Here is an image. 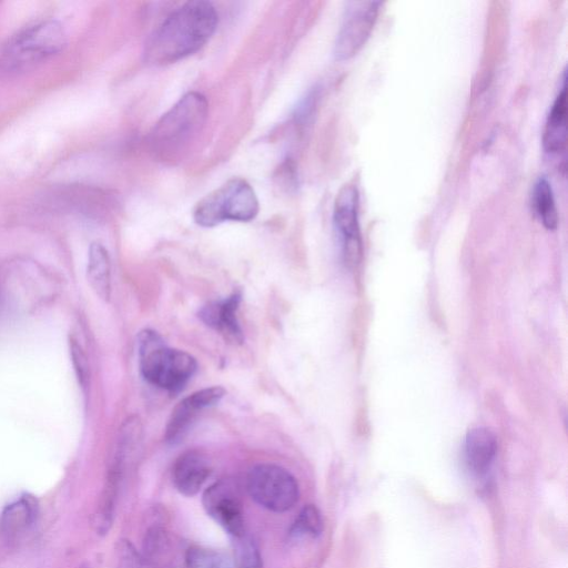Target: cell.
<instances>
[{
  "mask_svg": "<svg viewBox=\"0 0 568 568\" xmlns=\"http://www.w3.org/2000/svg\"><path fill=\"white\" fill-rule=\"evenodd\" d=\"M359 195L357 187L344 185L337 193L333 207V224L344 261L355 265L362 255V237L358 222Z\"/></svg>",
  "mask_w": 568,
  "mask_h": 568,
  "instance_id": "8",
  "label": "cell"
},
{
  "mask_svg": "<svg viewBox=\"0 0 568 568\" xmlns=\"http://www.w3.org/2000/svg\"><path fill=\"white\" fill-rule=\"evenodd\" d=\"M531 205L535 214L547 230L557 229L558 211L552 187L545 176H540L534 184Z\"/></svg>",
  "mask_w": 568,
  "mask_h": 568,
  "instance_id": "18",
  "label": "cell"
},
{
  "mask_svg": "<svg viewBox=\"0 0 568 568\" xmlns=\"http://www.w3.org/2000/svg\"><path fill=\"white\" fill-rule=\"evenodd\" d=\"M138 344L141 374L154 386L179 392L196 372L197 363L192 355L166 346L154 331L140 332Z\"/></svg>",
  "mask_w": 568,
  "mask_h": 568,
  "instance_id": "4",
  "label": "cell"
},
{
  "mask_svg": "<svg viewBox=\"0 0 568 568\" xmlns=\"http://www.w3.org/2000/svg\"><path fill=\"white\" fill-rule=\"evenodd\" d=\"M184 560L186 568H235L226 554L199 546L187 548Z\"/></svg>",
  "mask_w": 568,
  "mask_h": 568,
  "instance_id": "19",
  "label": "cell"
},
{
  "mask_svg": "<svg viewBox=\"0 0 568 568\" xmlns=\"http://www.w3.org/2000/svg\"><path fill=\"white\" fill-rule=\"evenodd\" d=\"M235 540L239 568H263L261 555L254 540L245 535Z\"/></svg>",
  "mask_w": 568,
  "mask_h": 568,
  "instance_id": "22",
  "label": "cell"
},
{
  "mask_svg": "<svg viewBox=\"0 0 568 568\" xmlns=\"http://www.w3.org/2000/svg\"><path fill=\"white\" fill-rule=\"evenodd\" d=\"M202 505L206 514L234 539L245 535L240 494L230 479L209 486L203 493Z\"/></svg>",
  "mask_w": 568,
  "mask_h": 568,
  "instance_id": "9",
  "label": "cell"
},
{
  "mask_svg": "<svg viewBox=\"0 0 568 568\" xmlns=\"http://www.w3.org/2000/svg\"><path fill=\"white\" fill-rule=\"evenodd\" d=\"M78 568H90V566L87 564H83V565H80Z\"/></svg>",
  "mask_w": 568,
  "mask_h": 568,
  "instance_id": "26",
  "label": "cell"
},
{
  "mask_svg": "<svg viewBox=\"0 0 568 568\" xmlns=\"http://www.w3.org/2000/svg\"><path fill=\"white\" fill-rule=\"evenodd\" d=\"M124 466L112 462L93 517V526L99 535H105L112 526Z\"/></svg>",
  "mask_w": 568,
  "mask_h": 568,
  "instance_id": "16",
  "label": "cell"
},
{
  "mask_svg": "<svg viewBox=\"0 0 568 568\" xmlns=\"http://www.w3.org/2000/svg\"><path fill=\"white\" fill-rule=\"evenodd\" d=\"M379 1H351L337 32L333 53L344 61L354 57L366 43L375 26Z\"/></svg>",
  "mask_w": 568,
  "mask_h": 568,
  "instance_id": "7",
  "label": "cell"
},
{
  "mask_svg": "<svg viewBox=\"0 0 568 568\" xmlns=\"http://www.w3.org/2000/svg\"><path fill=\"white\" fill-rule=\"evenodd\" d=\"M567 144V90L566 73L564 72L562 87L557 94L548 113L544 134L542 146L549 154L564 152Z\"/></svg>",
  "mask_w": 568,
  "mask_h": 568,
  "instance_id": "15",
  "label": "cell"
},
{
  "mask_svg": "<svg viewBox=\"0 0 568 568\" xmlns=\"http://www.w3.org/2000/svg\"><path fill=\"white\" fill-rule=\"evenodd\" d=\"M87 277L94 293L103 301L111 294V264L106 248L99 242L89 247Z\"/></svg>",
  "mask_w": 568,
  "mask_h": 568,
  "instance_id": "17",
  "label": "cell"
},
{
  "mask_svg": "<svg viewBox=\"0 0 568 568\" xmlns=\"http://www.w3.org/2000/svg\"><path fill=\"white\" fill-rule=\"evenodd\" d=\"M258 210L251 184L242 178H232L195 204L193 219L200 226L213 227L225 221L250 222Z\"/></svg>",
  "mask_w": 568,
  "mask_h": 568,
  "instance_id": "5",
  "label": "cell"
},
{
  "mask_svg": "<svg viewBox=\"0 0 568 568\" xmlns=\"http://www.w3.org/2000/svg\"><path fill=\"white\" fill-rule=\"evenodd\" d=\"M317 99L318 91L317 89H313L301 100L294 113L296 125L305 126L310 123L315 112Z\"/></svg>",
  "mask_w": 568,
  "mask_h": 568,
  "instance_id": "25",
  "label": "cell"
},
{
  "mask_svg": "<svg viewBox=\"0 0 568 568\" xmlns=\"http://www.w3.org/2000/svg\"><path fill=\"white\" fill-rule=\"evenodd\" d=\"M217 22L219 16L211 2L183 3L150 34L144 44V61L166 65L195 53L211 39Z\"/></svg>",
  "mask_w": 568,
  "mask_h": 568,
  "instance_id": "1",
  "label": "cell"
},
{
  "mask_svg": "<svg viewBox=\"0 0 568 568\" xmlns=\"http://www.w3.org/2000/svg\"><path fill=\"white\" fill-rule=\"evenodd\" d=\"M209 104L196 91L185 93L153 126L149 144L163 161L179 159L204 128Z\"/></svg>",
  "mask_w": 568,
  "mask_h": 568,
  "instance_id": "2",
  "label": "cell"
},
{
  "mask_svg": "<svg viewBox=\"0 0 568 568\" xmlns=\"http://www.w3.org/2000/svg\"><path fill=\"white\" fill-rule=\"evenodd\" d=\"M39 515L36 497L23 495L4 507L0 516V531L8 542L21 540L34 526Z\"/></svg>",
  "mask_w": 568,
  "mask_h": 568,
  "instance_id": "13",
  "label": "cell"
},
{
  "mask_svg": "<svg viewBox=\"0 0 568 568\" xmlns=\"http://www.w3.org/2000/svg\"><path fill=\"white\" fill-rule=\"evenodd\" d=\"M212 471L209 459L200 452L180 455L172 467V481L176 490L187 497L196 495Z\"/></svg>",
  "mask_w": 568,
  "mask_h": 568,
  "instance_id": "11",
  "label": "cell"
},
{
  "mask_svg": "<svg viewBox=\"0 0 568 568\" xmlns=\"http://www.w3.org/2000/svg\"><path fill=\"white\" fill-rule=\"evenodd\" d=\"M241 293L234 292L226 298L209 303L199 312V317L210 327L234 343L243 342V333L237 320Z\"/></svg>",
  "mask_w": 568,
  "mask_h": 568,
  "instance_id": "12",
  "label": "cell"
},
{
  "mask_svg": "<svg viewBox=\"0 0 568 568\" xmlns=\"http://www.w3.org/2000/svg\"><path fill=\"white\" fill-rule=\"evenodd\" d=\"M166 542L164 530L159 526H152L145 532L143 541L142 554L144 558L150 562L155 556H158Z\"/></svg>",
  "mask_w": 568,
  "mask_h": 568,
  "instance_id": "24",
  "label": "cell"
},
{
  "mask_svg": "<svg viewBox=\"0 0 568 568\" xmlns=\"http://www.w3.org/2000/svg\"><path fill=\"white\" fill-rule=\"evenodd\" d=\"M67 44V32L58 20L37 21L8 40L0 53V70L8 74L28 71L62 52Z\"/></svg>",
  "mask_w": 568,
  "mask_h": 568,
  "instance_id": "3",
  "label": "cell"
},
{
  "mask_svg": "<svg viewBox=\"0 0 568 568\" xmlns=\"http://www.w3.org/2000/svg\"><path fill=\"white\" fill-rule=\"evenodd\" d=\"M116 557L119 568H149L150 565L144 556L126 539L119 540Z\"/></svg>",
  "mask_w": 568,
  "mask_h": 568,
  "instance_id": "23",
  "label": "cell"
},
{
  "mask_svg": "<svg viewBox=\"0 0 568 568\" xmlns=\"http://www.w3.org/2000/svg\"><path fill=\"white\" fill-rule=\"evenodd\" d=\"M323 531V519L321 511L314 505H305L290 529V535L294 538L312 537L315 538Z\"/></svg>",
  "mask_w": 568,
  "mask_h": 568,
  "instance_id": "20",
  "label": "cell"
},
{
  "mask_svg": "<svg viewBox=\"0 0 568 568\" xmlns=\"http://www.w3.org/2000/svg\"><path fill=\"white\" fill-rule=\"evenodd\" d=\"M71 362L79 385L85 390L90 382V368L87 354L78 341L73 337L69 341Z\"/></svg>",
  "mask_w": 568,
  "mask_h": 568,
  "instance_id": "21",
  "label": "cell"
},
{
  "mask_svg": "<svg viewBox=\"0 0 568 568\" xmlns=\"http://www.w3.org/2000/svg\"><path fill=\"white\" fill-rule=\"evenodd\" d=\"M224 395L223 387L212 386L196 390L183 398L171 413L165 427V442L169 444L181 442L199 413L217 404Z\"/></svg>",
  "mask_w": 568,
  "mask_h": 568,
  "instance_id": "10",
  "label": "cell"
},
{
  "mask_svg": "<svg viewBox=\"0 0 568 568\" xmlns=\"http://www.w3.org/2000/svg\"><path fill=\"white\" fill-rule=\"evenodd\" d=\"M246 490L256 504L273 513L291 510L300 497L295 477L275 464L253 466L246 476Z\"/></svg>",
  "mask_w": 568,
  "mask_h": 568,
  "instance_id": "6",
  "label": "cell"
},
{
  "mask_svg": "<svg viewBox=\"0 0 568 568\" xmlns=\"http://www.w3.org/2000/svg\"><path fill=\"white\" fill-rule=\"evenodd\" d=\"M497 453V439L494 433L484 427L468 432L464 442V459L469 471L484 476L493 465Z\"/></svg>",
  "mask_w": 568,
  "mask_h": 568,
  "instance_id": "14",
  "label": "cell"
}]
</instances>
